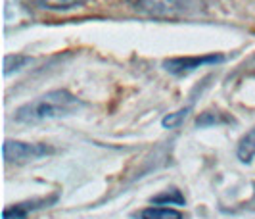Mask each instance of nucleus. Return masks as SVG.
<instances>
[{
    "instance_id": "obj_1",
    "label": "nucleus",
    "mask_w": 255,
    "mask_h": 219,
    "mask_svg": "<svg viewBox=\"0 0 255 219\" xmlns=\"http://www.w3.org/2000/svg\"><path fill=\"white\" fill-rule=\"evenodd\" d=\"M81 108V102L67 90H52L35 100L21 106L15 114V119L21 123H38L52 117L69 116Z\"/></svg>"
},
{
    "instance_id": "obj_2",
    "label": "nucleus",
    "mask_w": 255,
    "mask_h": 219,
    "mask_svg": "<svg viewBox=\"0 0 255 219\" xmlns=\"http://www.w3.org/2000/svg\"><path fill=\"white\" fill-rule=\"evenodd\" d=\"M54 152V148L46 144H27V142L6 141L4 142V160L8 164H23L31 160H38L42 156Z\"/></svg>"
},
{
    "instance_id": "obj_3",
    "label": "nucleus",
    "mask_w": 255,
    "mask_h": 219,
    "mask_svg": "<svg viewBox=\"0 0 255 219\" xmlns=\"http://www.w3.org/2000/svg\"><path fill=\"white\" fill-rule=\"evenodd\" d=\"M136 4L152 15H175L188 6V0H136Z\"/></svg>"
},
{
    "instance_id": "obj_4",
    "label": "nucleus",
    "mask_w": 255,
    "mask_h": 219,
    "mask_svg": "<svg viewBox=\"0 0 255 219\" xmlns=\"http://www.w3.org/2000/svg\"><path fill=\"white\" fill-rule=\"evenodd\" d=\"M40 204H46V200H33V202H25V204H17V206L6 208V210H4V219H23L29 212L40 208Z\"/></svg>"
},
{
    "instance_id": "obj_5",
    "label": "nucleus",
    "mask_w": 255,
    "mask_h": 219,
    "mask_svg": "<svg viewBox=\"0 0 255 219\" xmlns=\"http://www.w3.org/2000/svg\"><path fill=\"white\" fill-rule=\"evenodd\" d=\"M140 219H184L179 210L173 208H148L140 212Z\"/></svg>"
},
{
    "instance_id": "obj_6",
    "label": "nucleus",
    "mask_w": 255,
    "mask_h": 219,
    "mask_svg": "<svg viewBox=\"0 0 255 219\" xmlns=\"http://www.w3.org/2000/svg\"><path fill=\"white\" fill-rule=\"evenodd\" d=\"M31 2L40 8H48V10H67V8H73V6L87 2V0H31Z\"/></svg>"
},
{
    "instance_id": "obj_7",
    "label": "nucleus",
    "mask_w": 255,
    "mask_h": 219,
    "mask_svg": "<svg viewBox=\"0 0 255 219\" xmlns=\"http://www.w3.org/2000/svg\"><path fill=\"white\" fill-rule=\"evenodd\" d=\"M255 154V129H252L240 142V148H238V156L242 162H250Z\"/></svg>"
},
{
    "instance_id": "obj_8",
    "label": "nucleus",
    "mask_w": 255,
    "mask_h": 219,
    "mask_svg": "<svg viewBox=\"0 0 255 219\" xmlns=\"http://www.w3.org/2000/svg\"><path fill=\"white\" fill-rule=\"evenodd\" d=\"M184 202V198H182V194L177 191V189H173V191H167V193L159 194V196H155L153 198V204H182Z\"/></svg>"
},
{
    "instance_id": "obj_9",
    "label": "nucleus",
    "mask_w": 255,
    "mask_h": 219,
    "mask_svg": "<svg viewBox=\"0 0 255 219\" xmlns=\"http://www.w3.org/2000/svg\"><path fill=\"white\" fill-rule=\"evenodd\" d=\"M184 116H186V112H177V114H173V116L165 117V119H163V125H165V127H173V125H177Z\"/></svg>"
}]
</instances>
